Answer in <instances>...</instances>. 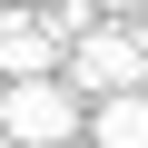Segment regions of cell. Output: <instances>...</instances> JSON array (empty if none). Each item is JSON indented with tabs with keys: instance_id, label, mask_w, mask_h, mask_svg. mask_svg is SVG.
I'll return each mask as SVG.
<instances>
[{
	"instance_id": "cell-1",
	"label": "cell",
	"mask_w": 148,
	"mask_h": 148,
	"mask_svg": "<svg viewBox=\"0 0 148 148\" xmlns=\"http://www.w3.org/2000/svg\"><path fill=\"white\" fill-rule=\"evenodd\" d=\"M79 128H89V99L69 79H10L0 89V138L10 148H69Z\"/></svg>"
},
{
	"instance_id": "cell-2",
	"label": "cell",
	"mask_w": 148,
	"mask_h": 148,
	"mask_svg": "<svg viewBox=\"0 0 148 148\" xmlns=\"http://www.w3.org/2000/svg\"><path fill=\"white\" fill-rule=\"evenodd\" d=\"M59 79L99 109V99H119V89H148V49H138V30H128V20H99L89 40H69Z\"/></svg>"
},
{
	"instance_id": "cell-3",
	"label": "cell",
	"mask_w": 148,
	"mask_h": 148,
	"mask_svg": "<svg viewBox=\"0 0 148 148\" xmlns=\"http://www.w3.org/2000/svg\"><path fill=\"white\" fill-rule=\"evenodd\" d=\"M10 79H59V40L30 0H0V89Z\"/></svg>"
},
{
	"instance_id": "cell-4",
	"label": "cell",
	"mask_w": 148,
	"mask_h": 148,
	"mask_svg": "<svg viewBox=\"0 0 148 148\" xmlns=\"http://www.w3.org/2000/svg\"><path fill=\"white\" fill-rule=\"evenodd\" d=\"M79 138H89V148H148V89H119V99H99Z\"/></svg>"
},
{
	"instance_id": "cell-5",
	"label": "cell",
	"mask_w": 148,
	"mask_h": 148,
	"mask_svg": "<svg viewBox=\"0 0 148 148\" xmlns=\"http://www.w3.org/2000/svg\"><path fill=\"white\" fill-rule=\"evenodd\" d=\"M99 20H148V0H89Z\"/></svg>"
},
{
	"instance_id": "cell-6",
	"label": "cell",
	"mask_w": 148,
	"mask_h": 148,
	"mask_svg": "<svg viewBox=\"0 0 148 148\" xmlns=\"http://www.w3.org/2000/svg\"><path fill=\"white\" fill-rule=\"evenodd\" d=\"M69 148H89V138H69Z\"/></svg>"
},
{
	"instance_id": "cell-7",
	"label": "cell",
	"mask_w": 148,
	"mask_h": 148,
	"mask_svg": "<svg viewBox=\"0 0 148 148\" xmlns=\"http://www.w3.org/2000/svg\"><path fill=\"white\" fill-rule=\"evenodd\" d=\"M30 10H40V0H30Z\"/></svg>"
},
{
	"instance_id": "cell-8",
	"label": "cell",
	"mask_w": 148,
	"mask_h": 148,
	"mask_svg": "<svg viewBox=\"0 0 148 148\" xmlns=\"http://www.w3.org/2000/svg\"><path fill=\"white\" fill-rule=\"evenodd\" d=\"M0 148H10V138H0Z\"/></svg>"
}]
</instances>
